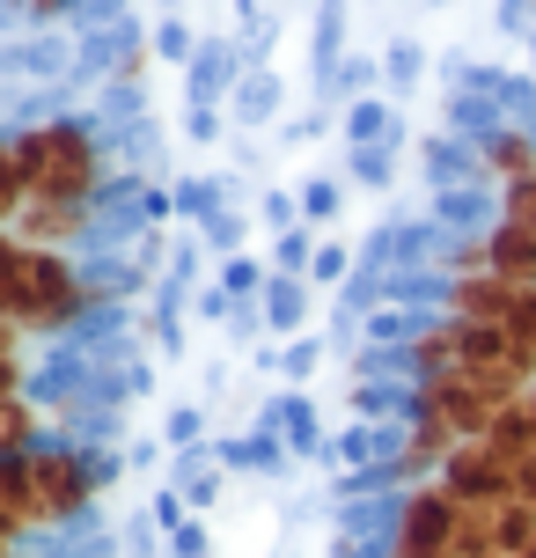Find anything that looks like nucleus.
<instances>
[{
  "mask_svg": "<svg viewBox=\"0 0 536 558\" xmlns=\"http://www.w3.org/2000/svg\"><path fill=\"white\" fill-rule=\"evenodd\" d=\"M485 441L500 448L508 463H529V456H536V397H508V404H500V418H492V434H485Z\"/></svg>",
  "mask_w": 536,
  "mask_h": 558,
  "instance_id": "obj_12",
  "label": "nucleus"
},
{
  "mask_svg": "<svg viewBox=\"0 0 536 558\" xmlns=\"http://www.w3.org/2000/svg\"><path fill=\"white\" fill-rule=\"evenodd\" d=\"M434 485L463 507H508L514 500V463L492 441H455L449 456H441V477H434Z\"/></svg>",
  "mask_w": 536,
  "mask_h": 558,
  "instance_id": "obj_7",
  "label": "nucleus"
},
{
  "mask_svg": "<svg viewBox=\"0 0 536 558\" xmlns=\"http://www.w3.org/2000/svg\"><path fill=\"white\" fill-rule=\"evenodd\" d=\"M485 251H492V272H500V279L536 287V228H522V221L500 214V228H485Z\"/></svg>",
  "mask_w": 536,
  "mask_h": 558,
  "instance_id": "obj_10",
  "label": "nucleus"
},
{
  "mask_svg": "<svg viewBox=\"0 0 536 558\" xmlns=\"http://www.w3.org/2000/svg\"><path fill=\"white\" fill-rule=\"evenodd\" d=\"M15 162H23L29 198H82V206H88L96 177H103V162H96V140H88L74 118H52V125H29V133H15Z\"/></svg>",
  "mask_w": 536,
  "mask_h": 558,
  "instance_id": "obj_3",
  "label": "nucleus"
},
{
  "mask_svg": "<svg viewBox=\"0 0 536 558\" xmlns=\"http://www.w3.org/2000/svg\"><path fill=\"white\" fill-rule=\"evenodd\" d=\"M508 338L522 345V353H536V287L514 302V316H508Z\"/></svg>",
  "mask_w": 536,
  "mask_h": 558,
  "instance_id": "obj_17",
  "label": "nucleus"
},
{
  "mask_svg": "<svg viewBox=\"0 0 536 558\" xmlns=\"http://www.w3.org/2000/svg\"><path fill=\"white\" fill-rule=\"evenodd\" d=\"M96 493V471H88V456L74 448H29V507H37V530H59V522H74Z\"/></svg>",
  "mask_w": 536,
  "mask_h": 558,
  "instance_id": "obj_5",
  "label": "nucleus"
},
{
  "mask_svg": "<svg viewBox=\"0 0 536 558\" xmlns=\"http://www.w3.org/2000/svg\"><path fill=\"white\" fill-rule=\"evenodd\" d=\"M29 206V184H23V162H15V140H0V228H15Z\"/></svg>",
  "mask_w": 536,
  "mask_h": 558,
  "instance_id": "obj_15",
  "label": "nucleus"
},
{
  "mask_svg": "<svg viewBox=\"0 0 536 558\" xmlns=\"http://www.w3.org/2000/svg\"><path fill=\"white\" fill-rule=\"evenodd\" d=\"M522 558H536V544H529V551H522Z\"/></svg>",
  "mask_w": 536,
  "mask_h": 558,
  "instance_id": "obj_18",
  "label": "nucleus"
},
{
  "mask_svg": "<svg viewBox=\"0 0 536 558\" xmlns=\"http://www.w3.org/2000/svg\"><path fill=\"white\" fill-rule=\"evenodd\" d=\"M37 448V412L23 404V390H0V456Z\"/></svg>",
  "mask_w": 536,
  "mask_h": 558,
  "instance_id": "obj_13",
  "label": "nucleus"
},
{
  "mask_svg": "<svg viewBox=\"0 0 536 558\" xmlns=\"http://www.w3.org/2000/svg\"><path fill=\"white\" fill-rule=\"evenodd\" d=\"M522 294H529V287H514V279H500V272H463V279H449L441 308H449L455 324H492V331H508V316H514Z\"/></svg>",
  "mask_w": 536,
  "mask_h": 558,
  "instance_id": "obj_8",
  "label": "nucleus"
},
{
  "mask_svg": "<svg viewBox=\"0 0 536 558\" xmlns=\"http://www.w3.org/2000/svg\"><path fill=\"white\" fill-rule=\"evenodd\" d=\"M82 272L66 265V251L23 243L15 228H0V316L23 331H66L82 316Z\"/></svg>",
  "mask_w": 536,
  "mask_h": 558,
  "instance_id": "obj_2",
  "label": "nucleus"
},
{
  "mask_svg": "<svg viewBox=\"0 0 536 558\" xmlns=\"http://www.w3.org/2000/svg\"><path fill=\"white\" fill-rule=\"evenodd\" d=\"M412 375L419 383L471 375V383H485V390H500V397H529L536 390V353H522L492 324H455V316H441L434 331L412 338Z\"/></svg>",
  "mask_w": 536,
  "mask_h": 558,
  "instance_id": "obj_1",
  "label": "nucleus"
},
{
  "mask_svg": "<svg viewBox=\"0 0 536 558\" xmlns=\"http://www.w3.org/2000/svg\"><path fill=\"white\" fill-rule=\"evenodd\" d=\"M390 558H455V500L434 477L404 493L397 530H390Z\"/></svg>",
  "mask_w": 536,
  "mask_h": 558,
  "instance_id": "obj_6",
  "label": "nucleus"
},
{
  "mask_svg": "<svg viewBox=\"0 0 536 558\" xmlns=\"http://www.w3.org/2000/svg\"><path fill=\"white\" fill-rule=\"evenodd\" d=\"M455 558H508L500 507H463L455 500Z\"/></svg>",
  "mask_w": 536,
  "mask_h": 558,
  "instance_id": "obj_11",
  "label": "nucleus"
},
{
  "mask_svg": "<svg viewBox=\"0 0 536 558\" xmlns=\"http://www.w3.org/2000/svg\"><path fill=\"white\" fill-rule=\"evenodd\" d=\"M500 404L508 397L485 390V383H471V375H441V383H412V434H426V441H485L492 434V418H500Z\"/></svg>",
  "mask_w": 536,
  "mask_h": 558,
  "instance_id": "obj_4",
  "label": "nucleus"
},
{
  "mask_svg": "<svg viewBox=\"0 0 536 558\" xmlns=\"http://www.w3.org/2000/svg\"><path fill=\"white\" fill-rule=\"evenodd\" d=\"M529 397H536V390H529Z\"/></svg>",
  "mask_w": 536,
  "mask_h": 558,
  "instance_id": "obj_19",
  "label": "nucleus"
},
{
  "mask_svg": "<svg viewBox=\"0 0 536 558\" xmlns=\"http://www.w3.org/2000/svg\"><path fill=\"white\" fill-rule=\"evenodd\" d=\"M23 324H8L0 316V390H23Z\"/></svg>",
  "mask_w": 536,
  "mask_h": 558,
  "instance_id": "obj_16",
  "label": "nucleus"
},
{
  "mask_svg": "<svg viewBox=\"0 0 536 558\" xmlns=\"http://www.w3.org/2000/svg\"><path fill=\"white\" fill-rule=\"evenodd\" d=\"M485 162H492V177H500V184H522V177H536V140L500 133L492 147H485Z\"/></svg>",
  "mask_w": 536,
  "mask_h": 558,
  "instance_id": "obj_14",
  "label": "nucleus"
},
{
  "mask_svg": "<svg viewBox=\"0 0 536 558\" xmlns=\"http://www.w3.org/2000/svg\"><path fill=\"white\" fill-rule=\"evenodd\" d=\"M82 198H29L23 206V221H15V235L23 243H45V251H59V243H74L82 235Z\"/></svg>",
  "mask_w": 536,
  "mask_h": 558,
  "instance_id": "obj_9",
  "label": "nucleus"
}]
</instances>
